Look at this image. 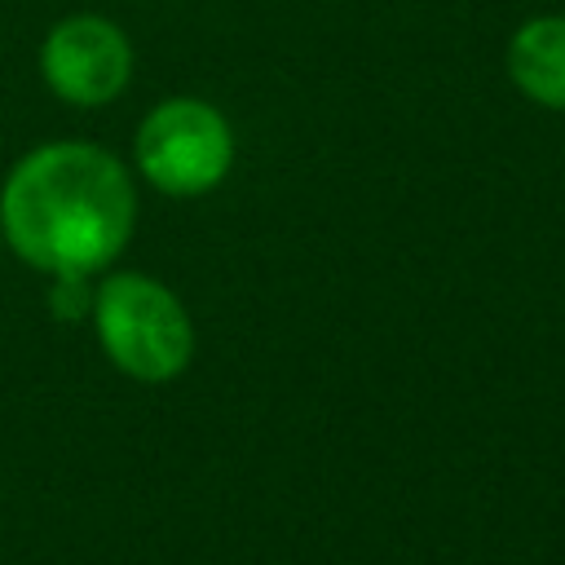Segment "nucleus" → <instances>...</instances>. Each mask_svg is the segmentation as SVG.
Here are the masks:
<instances>
[{
  "label": "nucleus",
  "instance_id": "obj_1",
  "mask_svg": "<svg viewBox=\"0 0 565 565\" xmlns=\"http://www.w3.org/2000/svg\"><path fill=\"white\" fill-rule=\"evenodd\" d=\"M137 216L132 181L115 154L84 141L31 150L4 181L0 225L13 252L49 274L102 269L128 243Z\"/></svg>",
  "mask_w": 565,
  "mask_h": 565
},
{
  "label": "nucleus",
  "instance_id": "obj_2",
  "mask_svg": "<svg viewBox=\"0 0 565 565\" xmlns=\"http://www.w3.org/2000/svg\"><path fill=\"white\" fill-rule=\"evenodd\" d=\"M97 335L132 380H172L194 353L181 300L141 274H115L97 291Z\"/></svg>",
  "mask_w": 565,
  "mask_h": 565
},
{
  "label": "nucleus",
  "instance_id": "obj_3",
  "mask_svg": "<svg viewBox=\"0 0 565 565\" xmlns=\"http://www.w3.org/2000/svg\"><path fill=\"white\" fill-rule=\"evenodd\" d=\"M234 159V137L221 110L207 102H163L146 115L137 132V163L150 185L163 194H203L212 190Z\"/></svg>",
  "mask_w": 565,
  "mask_h": 565
},
{
  "label": "nucleus",
  "instance_id": "obj_4",
  "mask_svg": "<svg viewBox=\"0 0 565 565\" xmlns=\"http://www.w3.org/2000/svg\"><path fill=\"white\" fill-rule=\"evenodd\" d=\"M40 71L57 97H66L75 106H102L128 84L132 49L115 22L79 13L49 31Z\"/></svg>",
  "mask_w": 565,
  "mask_h": 565
},
{
  "label": "nucleus",
  "instance_id": "obj_5",
  "mask_svg": "<svg viewBox=\"0 0 565 565\" xmlns=\"http://www.w3.org/2000/svg\"><path fill=\"white\" fill-rule=\"evenodd\" d=\"M508 71L525 97L565 110V18L525 22L512 35Z\"/></svg>",
  "mask_w": 565,
  "mask_h": 565
}]
</instances>
